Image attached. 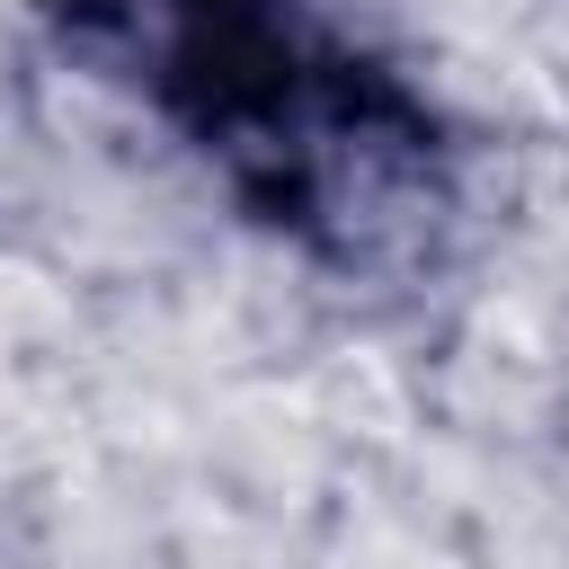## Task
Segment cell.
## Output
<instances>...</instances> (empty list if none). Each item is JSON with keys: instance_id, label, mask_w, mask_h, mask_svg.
Instances as JSON below:
<instances>
[{"instance_id": "obj_1", "label": "cell", "mask_w": 569, "mask_h": 569, "mask_svg": "<svg viewBox=\"0 0 569 569\" xmlns=\"http://www.w3.org/2000/svg\"><path fill=\"white\" fill-rule=\"evenodd\" d=\"M71 18L267 222L373 258L445 204L427 116L293 0H80Z\"/></svg>"}]
</instances>
